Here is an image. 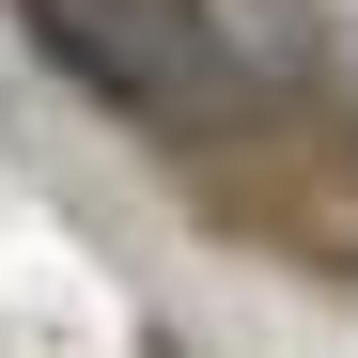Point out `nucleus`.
Masks as SVG:
<instances>
[{
  "label": "nucleus",
  "mask_w": 358,
  "mask_h": 358,
  "mask_svg": "<svg viewBox=\"0 0 358 358\" xmlns=\"http://www.w3.org/2000/svg\"><path fill=\"white\" fill-rule=\"evenodd\" d=\"M31 31L63 47L94 94H125V109H171V94H187V63H171L187 16H171V0H31Z\"/></svg>",
  "instance_id": "nucleus-1"
}]
</instances>
